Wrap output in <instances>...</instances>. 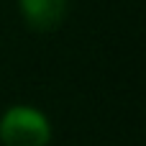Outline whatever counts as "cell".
Listing matches in <instances>:
<instances>
[{"mask_svg":"<svg viewBox=\"0 0 146 146\" xmlns=\"http://www.w3.org/2000/svg\"><path fill=\"white\" fill-rule=\"evenodd\" d=\"M26 23L33 31H54L69 13L72 0H18Z\"/></svg>","mask_w":146,"mask_h":146,"instance_id":"obj_2","label":"cell"},{"mask_svg":"<svg viewBox=\"0 0 146 146\" xmlns=\"http://www.w3.org/2000/svg\"><path fill=\"white\" fill-rule=\"evenodd\" d=\"M49 139L46 115L28 105H15L0 118V141L5 146H46Z\"/></svg>","mask_w":146,"mask_h":146,"instance_id":"obj_1","label":"cell"}]
</instances>
